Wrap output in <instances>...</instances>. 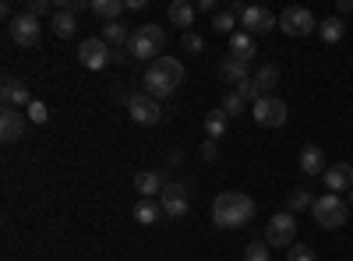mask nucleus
Instances as JSON below:
<instances>
[{
  "mask_svg": "<svg viewBox=\"0 0 353 261\" xmlns=\"http://www.w3.org/2000/svg\"><path fill=\"white\" fill-rule=\"evenodd\" d=\"M254 219V201L244 191H223L212 201V222L219 229H241Z\"/></svg>",
  "mask_w": 353,
  "mask_h": 261,
  "instance_id": "1",
  "label": "nucleus"
},
{
  "mask_svg": "<svg viewBox=\"0 0 353 261\" xmlns=\"http://www.w3.org/2000/svg\"><path fill=\"white\" fill-rule=\"evenodd\" d=\"M184 81V64L176 61V56H159V61L149 64V71H145L141 85H145V92H149L152 99H170L176 92V85Z\"/></svg>",
  "mask_w": 353,
  "mask_h": 261,
  "instance_id": "2",
  "label": "nucleus"
},
{
  "mask_svg": "<svg viewBox=\"0 0 353 261\" xmlns=\"http://www.w3.org/2000/svg\"><path fill=\"white\" fill-rule=\"evenodd\" d=\"M311 216H314V222H318L321 229H339V226H346L350 205H346L339 194H325V198H314Z\"/></svg>",
  "mask_w": 353,
  "mask_h": 261,
  "instance_id": "3",
  "label": "nucleus"
},
{
  "mask_svg": "<svg viewBox=\"0 0 353 261\" xmlns=\"http://www.w3.org/2000/svg\"><path fill=\"white\" fill-rule=\"evenodd\" d=\"M297 240V216L293 212H276L265 226V244L269 247H293Z\"/></svg>",
  "mask_w": 353,
  "mask_h": 261,
  "instance_id": "4",
  "label": "nucleus"
},
{
  "mask_svg": "<svg viewBox=\"0 0 353 261\" xmlns=\"http://www.w3.org/2000/svg\"><path fill=\"white\" fill-rule=\"evenodd\" d=\"M251 117L258 127H283L286 117H290V109L279 96H261L254 106H251Z\"/></svg>",
  "mask_w": 353,
  "mask_h": 261,
  "instance_id": "5",
  "label": "nucleus"
},
{
  "mask_svg": "<svg viewBox=\"0 0 353 261\" xmlns=\"http://www.w3.org/2000/svg\"><path fill=\"white\" fill-rule=\"evenodd\" d=\"M279 28L286 36H311V32H318V21H314V14L307 11V8H301V4H290V8H283V14H279Z\"/></svg>",
  "mask_w": 353,
  "mask_h": 261,
  "instance_id": "6",
  "label": "nucleus"
},
{
  "mask_svg": "<svg viewBox=\"0 0 353 261\" xmlns=\"http://www.w3.org/2000/svg\"><path fill=\"white\" fill-rule=\"evenodd\" d=\"M128 113H131V121H134V124L152 127V124L163 121V103L152 99L149 92H134V96L128 99Z\"/></svg>",
  "mask_w": 353,
  "mask_h": 261,
  "instance_id": "7",
  "label": "nucleus"
},
{
  "mask_svg": "<svg viewBox=\"0 0 353 261\" xmlns=\"http://www.w3.org/2000/svg\"><path fill=\"white\" fill-rule=\"evenodd\" d=\"M8 32H11V39L18 43V46H39V36H43V25H39V18H32L28 11H21V14H14L11 21H8Z\"/></svg>",
  "mask_w": 353,
  "mask_h": 261,
  "instance_id": "8",
  "label": "nucleus"
},
{
  "mask_svg": "<svg viewBox=\"0 0 353 261\" xmlns=\"http://www.w3.org/2000/svg\"><path fill=\"white\" fill-rule=\"evenodd\" d=\"M78 61H81L88 71H103V67L113 61V46H110V43H103L99 36L81 39V46H78Z\"/></svg>",
  "mask_w": 353,
  "mask_h": 261,
  "instance_id": "9",
  "label": "nucleus"
},
{
  "mask_svg": "<svg viewBox=\"0 0 353 261\" xmlns=\"http://www.w3.org/2000/svg\"><path fill=\"white\" fill-rule=\"evenodd\" d=\"M0 96H4V106H14V109H28L36 103L32 92H28V85L21 78H14V74H8L4 81H0Z\"/></svg>",
  "mask_w": 353,
  "mask_h": 261,
  "instance_id": "10",
  "label": "nucleus"
},
{
  "mask_svg": "<svg viewBox=\"0 0 353 261\" xmlns=\"http://www.w3.org/2000/svg\"><path fill=\"white\" fill-rule=\"evenodd\" d=\"M25 127H28V117H25V113L14 109V106H4V113H0V138H4L8 145H14V141H21Z\"/></svg>",
  "mask_w": 353,
  "mask_h": 261,
  "instance_id": "11",
  "label": "nucleus"
},
{
  "mask_svg": "<svg viewBox=\"0 0 353 261\" xmlns=\"http://www.w3.org/2000/svg\"><path fill=\"white\" fill-rule=\"evenodd\" d=\"M131 56H134V61H159V56H163V46H156L149 36H145L141 32V28H134V32H131V39H128V46H124Z\"/></svg>",
  "mask_w": 353,
  "mask_h": 261,
  "instance_id": "12",
  "label": "nucleus"
},
{
  "mask_svg": "<svg viewBox=\"0 0 353 261\" xmlns=\"http://www.w3.org/2000/svg\"><path fill=\"white\" fill-rule=\"evenodd\" d=\"M325 187H329V194H343V191H350L353 187V166L350 163H332L329 169H325Z\"/></svg>",
  "mask_w": 353,
  "mask_h": 261,
  "instance_id": "13",
  "label": "nucleus"
},
{
  "mask_svg": "<svg viewBox=\"0 0 353 261\" xmlns=\"http://www.w3.org/2000/svg\"><path fill=\"white\" fill-rule=\"evenodd\" d=\"M297 163H301V169L307 173V177H325V169H329L325 152H321L318 145H304L301 156H297Z\"/></svg>",
  "mask_w": 353,
  "mask_h": 261,
  "instance_id": "14",
  "label": "nucleus"
},
{
  "mask_svg": "<svg viewBox=\"0 0 353 261\" xmlns=\"http://www.w3.org/2000/svg\"><path fill=\"white\" fill-rule=\"evenodd\" d=\"M166 18H170L176 28L191 32V28H194V18H198V4H191V0H173V4L166 8Z\"/></svg>",
  "mask_w": 353,
  "mask_h": 261,
  "instance_id": "15",
  "label": "nucleus"
},
{
  "mask_svg": "<svg viewBox=\"0 0 353 261\" xmlns=\"http://www.w3.org/2000/svg\"><path fill=\"white\" fill-rule=\"evenodd\" d=\"M254 53H258V43H254L251 32H233V36H230V56H233V61L251 64Z\"/></svg>",
  "mask_w": 353,
  "mask_h": 261,
  "instance_id": "16",
  "label": "nucleus"
},
{
  "mask_svg": "<svg viewBox=\"0 0 353 261\" xmlns=\"http://www.w3.org/2000/svg\"><path fill=\"white\" fill-rule=\"evenodd\" d=\"M163 187H166L163 173H156V169H138L134 173V191L141 198H156V194H163Z\"/></svg>",
  "mask_w": 353,
  "mask_h": 261,
  "instance_id": "17",
  "label": "nucleus"
},
{
  "mask_svg": "<svg viewBox=\"0 0 353 261\" xmlns=\"http://www.w3.org/2000/svg\"><path fill=\"white\" fill-rule=\"evenodd\" d=\"M163 219V205L156 198H141V201H134V222H141V226H156Z\"/></svg>",
  "mask_w": 353,
  "mask_h": 261,
  "instance_id": "18",
  "label": "nucleus"
},
{
  "mask_svg": "<svg viewBox=\"0 0 353 261\" xmlns=\"http://www.w3.org/2000/svg\"><path fill=\"white\" fill-rule=\"evenodd\" d=\"M124 0H92V14L106 25V21H121V14H124Z\"/></svg>",
  "mask_w": 353,
  "mask_h": 261,
  "instance_id": "19",
  "label": "nucleus"
},
{
  "mask_svg": "<svg viewBox=\"0 0 353 261\" xmlns=\"http://www.w3.org/2000/svg\"><path fill=\"white\" fill-rule=\"evenodd\" d=\"M219 78L230 81L233 89H237L241 81H248V64H241V61H233V56H226V61L219 64Z\"/></svg>",
  "mask_w": 353,
  "mask_h": 261,
  "instance_id": "20",
  "label": "nucleus"
},
{
  "mask_svg": "<svg viewBox=\"0 0 353 261\" xmlns=\"http://www.w3.org/2000/svg\"><path fill=\"white\" fill-rule=\"evenodd\" d=\"M99 39L110 43V46H128L131 32H128V25H124V21H106V25H103V32H99Z\"/></svg>",
  "mask_w": 353,
  "mask_h": 261,
  "instance_id": "21",
  "label": "nucleus"
},
{
  "mask_svg": "<svg viewBox=\"0 0 353 261\" xmlns=\"http://www.w3.org/2000/svg\"><path fill=\"white\" fill-rule=\"evenodd\" d=\"M226 127H230V117L223 109H209V113H205V134H209L212 141H219L226 134Z\"/></svg>",
  "mask_w": 353,
  "mask_h": 261,
  "instance_id": "22",
  "label": "nucleus"
},
{
  "mask_svg": "<svg viewBox=\"0 0 353 261\" xmlns=\"http://www.w3.org/2000/svg\"><path fill=\"white\" fill-rule=\"evenodd\" d=\"M50 28H53V32L61 36V39H71V36L78 32V18H74L71 11H57L53 21H50Z\"/></svg>",
  "mask_w": 353,
  "mask_h": 261,
  "instance_id": "23",
  "label": "nucleus"
},
{
  "mask_svg": "<svg viewBox=\"0 0 353 261\" xmlns=\"http://www.w3.org/2000/svg\"><path fill=\"white\" fill-rule=\"evenodd\" d=\"M318 36L325 39L329 46H332V43H339V39L346 36V21H343V18H325V21L318 25Z\"/></svg>",
  "mask_w": 353,
  "mask_h": 261,
  "instance_id": "24",
  "label": "nucleus"
},
{
  "mask_svg": "<svg viewBox=\"0 0 353 261\" xmlns=\"http://www.w3.org/2000/svg\"><path fill=\"white\" fill-rule=\"evenodd\" d=\"M254 81L261 85V92H265V96H272V89L279 85V67H276V64H261L258 74H254Z\"/></svg>",
  "mask_w": 353,
  "mask_h": 261,
  "instance_id": "25",
  "label": "nucleus"
},
{
  "mask_svg": "<svg viewBox=\"0 0 353 261\" xmlns=\"http://www.w3.org/2000/svg\"><path fill=\"white\" fill-rule=\"evenodd\" d=\"M265 14H269V8H244V11H241V21H244L248 32H261Z\"/></svg>",
  "mask_w": 353,
  "mask_h": 261,
  "instance_id": "26",
  "label": "nucleus"
},
{
  "mask_svg": "<svg viewBox=\"0 0 353 261\" xmlns=\"http://www.w3.org/2000/svg\"><path fill=\"white\" fill-rule=\"evenodd\" d=\"M163 216L166 219H184L188 216V198H163Z\"/></svg>",
  "mask_w": 353,
  "mask_h": 261,
  "instance_id": "27",
  "label": "nucleus"
},
{
  "mask_svg": "<svg viewBox=\"0 0 353 261\" xmlns=\"http://www.w3.org/2000/svg\"><path fill=\"white\" fill-rule=\"evenodd\" d=\"M233 92H237V96H241L244 103H251V106H254V103H258V99L265 96V92H261V85H258L254 78H248V81H241V85H237V89H233Z\"/></svg>",
  "mask_w": 353,
  "mask_h": 261,
  "instance_id": "28",
  "label": "nucleus"
},
{
  "mask_svg": "<svg viewBox=\"0 0 353 261\" xmlns=\"http://www.w3.org/2000/svg\"><path fill=\"white\" fill-rule=\"evenodd\" d=\"M219 109L226 113V117H241V113L248 109V103H244V99H241L237 92H233V89H230V92L223 96V106H219Z\"/></svg>",
  "mask_w": 353,
  "mask_h": 261,
  "instance_id": "29",
  "label": "nucleus"
},
{
  "mask_svg": "<svg viewBox=\"0 0 353 261\" xmlns=\"http://www.w3.org/2000/svg\"><path fill=\"white\" fill-rule=\"evenodd\" d=\"M314 205V194L311 191H293L286 198V212H301V209H311Z\"/></svg>",
  "mask_w": 353,
  "mask_h": 261,
  "instance_id": "30",
  "label": "nucleus"
},
{
  "mask_svg": "<svg viewBox=\"0 0 353 261\" xmlns=\"http://www.w3.org/2000/svg\"><path fill=\"white\" fill-rule=\"evenodd\" d=\"M244 261H272L269 244H265V240H251V244L244 247Z\"/></svg>",
  "mask_w": 353,
  "mask_h": 261,
  "instance_id": "31",
  "label": "nucleus"
},
{
  "mask_svg": "<svg viewBox=\"0 0 353 261\" xmlns=\"http://www.w3.org/2000/svg\"><path fill=\"white\" fill-rule=\"evenodd\" d=\"M233 18H237L233 11H216L212 14V28H216V32H230L233 36Z\"/></svg>",
  "mask_w": 353,
  "mask_h": 261,
  "instance_id": "32",
  "label": "nucleus"
},
{
  "mask_svg": "<svg viewBox=\"0 0 353 261\" xmlns=\"http://www.w3.org/2000/svg\"><path fill=\"white\" fill-rule=\"evenodd\" d=\"M53 8H57V11H71L74 18H78L81 11H92V4H85V0H53Z\"/></svg>",
  "mask_w": 353,
  "mask_h": 261,
  "instance_id": "33",
  "label": "nucleus"
},
{
  "mask_svg": "<svg viewBox=\"0 0 353 261\" xmlns=\"http://www.w3.org/2000/svg\"><path fill=\"white\" fill-rule=\"evenodd\" d=\"M286 261H318V254H314L307 244H293L290 254H286Z\"/></svg>",
  "mask_w": 353,
  "mask_h": 261,
  "instance_id": "34",
  "label": "nucleus"
},
{
  "mask_svg": "<svg viewBox=\"0 0 353 261\" xmlns=\"http://www.w3.org/2000/svg\"><path fill=\"white\" fill-rule=\"evenodd\" d=\"M25 117H28V121H32V124H46V121H50V109H46V106H43V103L36 99L32 106H28V109H25Z\"/></svg>",
  "mask_w": 353,
  "mask_h": 261,
  "instance_id": "35",
  "label": "nucleus"
},
{
  "mask_svg": "<svg viewBox=\"0 0 353 261\" xmlns=\"http://www.w3.org/2000/svg\"><path fill=\"white\" fill-rule=\"evenodd\" d=\"M181 43H184V50H188V53H201V50H205V39L194 32V28H191V32H184V39H181Z\"/></svg>",
  "mask_w": 353,
  "mask_h": 261,
  "instance_id": "36",
  "label": "nucleus"
},
{
  "mask_svg": "<svg viewBox=\"0 0 353 261\" xmlns=\"http://www.w3.org/2000/svg\"><path fill=\"white\" fill-rule=\"evenodd\" d=\"M141 32H145V36H149V39H152L156 46H166V32H163V28H159V25H141Z\"/></svg>",
  "mask_w": 353,
  "mask_h": 261,
  "instance_id": "37",
  "label": "nucleus"
},
{
  "mask_svg": "<svg viewBox=\"0 0 353 261\" xmlns=\"http://www.w3.org/2000/svg\"><path fill=\"white\" fill-rule=\"evenodd\" d=\"M21 11H28L32 18H39V14H46V11H50V0H28V4H25Z\"/></svg>",
  "mask_w": 353,
  "mask_h": 261,
  "instance_id": "38",
  "label": "nucleus"
},
{
  "mask_svg": "<svg viewBox=\"0 0 353 261\" xmlns=\"http://www.w3.org/2000/svg\"><path fill=\"white\" fill-rule=\"evenodd\" d=\"M163 198H188V187L184 184H166L163 187Z\"/></svg>",
  "mask_w": 353,
  "mask_h": 261,
  "instance_id": "39",
  "label": "nucleus"
},
{
  "mask_svg": "<svg viewBox=\"0 0 353 261\" xmlns=\"http://www.w3.org/2000/svg\"><path fill=\"white\" fill-rule=\"evenodd\" d=\"M216 156H219V149H216V141L209 138V141H205V145H201V159H205V163H212Z\"/></svg>",
  "mask_w": 353,
  "mask_h": 261,
  "instance_id": "40",
  "label": "nucleus"
},
{
  "mask_svg": "<svg viewBox=\"0 0 353 261\" xmlns=\"http://www.w3.org/2000/svg\"><path fill=\"white\" fill-rule=\"evenodd\" d=\"M198 11H205V14H216V0H198Z\"/></svg>",
  "mask_w": 353,
  "mask_h": 261,
  "instance_id": "41",
  "label": "nucleus"
},
{
  "mask_svg": "<svg viewBox=\"0 0 353 261\" xmlns=\"http://www.w3.org/2000/svg\"><path fill=\"white\" fill-rule=\"evenodd\" d=\"M113 61H117V64H128L131 53H128V50H113Z\"/></svg>",
  "mask_w": 353,
  "mask_h": 261,
  "instance_id": "42",
  "label": "nucleus"
},
{
  "mask_svg": "<svg viewBox=\"0 0 353 261\" xmlns=\"http://www.w3.org/2000/svg\"><path fill=\"white\" fill-rule=\"evenodd\" d=\"M336 11H339V14H346V11H353V0H339V4H336Z\"/></svg>",
  "mask_w": 353,
  "mask_h": 261,
  "instance_id": "43",
  "label": "nucleus"
},
{
  "mask_svg": "<svg viewBox=\"0 0 353 261\" xmlns=\"http://www.w3.org/2000/svg\"><path fill=\"white\" fill-rule=\"evenodd\" d=\"M346 205H350V209H353V187H350V201H346Z\"/></svg>",
  "mask_w": 353,
  "mask_h": 261,
  "instance_id": "44",
  "label": "nucleus"
}]
</instances>
